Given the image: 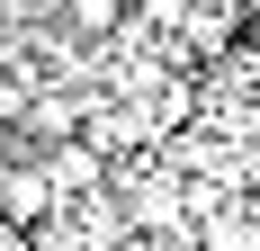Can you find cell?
<instances>
[{
	"instance_id": "1",
	"label": "cell",
	"mask_w": 260,
	"mask_h": 251,
	"mask_svg": "<svg viewBox=\"0 0 260 251\" xmlns=\"http://www.w3.org/2000/svg\"><path fill=\"white\" fill-rule=\"evenodd\" d=\"M0 206H9L18 225H36V215H54V179H45V171H18V179H0Z\"/></svg>"
}]
</instances>
